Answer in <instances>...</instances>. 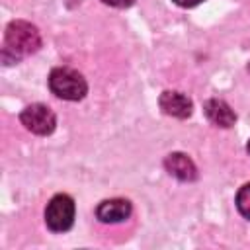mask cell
Segmentation results:
<instances>
[{
  "mask_svg": "<svg viewBox=\"0 0 250 250\" xmlns=\"http://www.w3.org/2000/svg\"><path fill=\"white\" fill-rule=\"evenodd\" d=\"M4 55L12 53L14 59H21L25 55L35 53L41 47V35L37 31L35 25H31L29 21L23 20H16L12 23H8L6 27V35H4Z\"/></svg>",
  "mask_w": 250,
  "mask_h": 250,
  "instance_id": "obj_1",
  "label": "cell"
},
{
  "mask_svg": "<svg viewBox=\"0 0 250 250\" xmlns=\"http://www.w3.org/2000/svg\"><path fill=\"white\" fill-rule=\"evenodd\" d=\"M49 88L55 96L68 100V102H78L86 96L88 84L84 76L68 66H57L49 74Z\"/></svg>",
  "mask_w": 250,
  "mask_h": 250,
  "instance_id": "obj_2",
  "label": "cell"
},
{
  "mask_svg": "<svg viewBox=\"0 0 250 250\" xmlns=\"http://www.w3.org/2000/svg\"><path fill=\"white\" fill-rule=\"evenodd\" d=\"M45 223L53 232H64L74 223V201L66 193L51 197L45 209Z\"/></svg>",
  "mask_w": 250,
  "mask_h": 250,
  "instance_id": "obj_3",
  "label": "cell"
},
{
  "mask_svg": "<svg viewBox=\"0 0 250 250\" xmlns=\"http://www.w3.org/2000/svg\"><path fill=\"white\" fill-rule=\"evenodd\" d=\"M21 125L35 135H51L57 127L55 113L45 104H31L20 113Z\"/></svg>",
  "mask_w": 250,
  "mask_h": 250,
  "instance_id": "obj_4",
  "label": "cell"
},
{
  "mask_svg": "<svg viewBox=\"0 0 250 250\" xmlns=\"http://www.w3.org/2000/svg\"><path fill=\"white\" fill-rule=\"evenodd\" d=\"M160 109L166 113V115H172V117H178V119H186L191 115V100L182 94V92H174V90H166L162 92L160 100Z\"/></svg>",
  "mask_w": 250,
  "mask_h": 250,
  "instance_id": "obj_5",
  "label": "cell"
},
{
  "mask_svg": "<svg viewBox=\"0 0 250 250\" xmlns=\"http://www.w3.org/2000/svg\"><path fill=\"white\" fill-rule=\"evenodd\" d=\"M96 215L102 223H121L131 215V203L121 197L105 199L98 205Z\"/></svg>",
  "mask_w": 250,
  "mask_h": 250,
  "instance_id": "obj_6",
  "label": "cell"
},
{
  "mask_svg": "<svg viewBox=\"0 0 250 250\" xmlns=\"http://www.w3.org/2000/svg\"><path fill=\"white\" fill-rule=\"evenodd\" d=\"M203 111H205L207 119L217 127H230L236 121V115L230 109V105L227 102H223V100H217V98L207 100L203 104Z\"/></svg>",
  "mask_w": 250,
  "mask_h": 250,
  "instance_id": "obj_7",
  "label": "cell"
},
{
  "mask_svg": "<svg viewBox=\"0 0 250 250\" xmlns=\"http://www.w3.org/2000/svg\"><path fill=\"white\" fill-rule=\"evenodd\" d=\"M164 166H166V170H168L174 178H178V180H182V182H191V180H195V176H197L195 164L191 162V158H188V156L182 154V152H172V154H168L166 160H164Z\"/></svg>",
  "mask_w": 250,
  "mask_h": 250,
  "instance_id": "obj_8",
  "label": "cell"
},
{
  "mask_svg": "<svg viewBox=\"0 0 250 250\" xmlns=\"http://www.w3.org/2000/svg\"><path fill=\"white\" fill-rule=\"evenodd\" d=\"M236 207H238L240 215L250 219V184H244L238 189V193H236Z\"/></svg>",
  "mask_w": 250,
  "mask_h": 250,
  "instance_id": "obj_9",
  "label": "cell"
},
{
  "mask_svg": "<svg viewBox=\"0 0 250 250\" xmlns=\"http://www.w3.org/2000/svg\"><path fill=\"white\" fill-rule=\"evenodd\" d=\"M102 2L107 6H113V8H129L135 0H102Z\"/></svg>",
  "mask_w": 250,
  "mask_h": 250,
  "instance_id": "obj_10",
  "label": "cell"
},
{
  "mask_svg": "<svg viewBox=\"0 0 250 250\" xmlns=\"http://www.w3.org/2000/svg\"><path fill=\"white\" fill-rule=\"evenodd\" d=\"M178 6H182V8H193V6H197V4H201L203 0H174Z\"/></svg>",
  "mask_w": 250,
  "mask_h": 250,
  "instance_id": "obj_11",
  "label": "cell"
},
{
  "mask_svg": "<svg viewBox=\"0 0 250 250\" xmlns=\"http://www.w3.org/2000/svg\"><path fill=\"white\" fill-rule=\"evenodd\" d=\"M246 150L250 152V139H248V145H246Z\"/></svg>",
  "mask_w": 250,
  "mask_h": 250,
  "instance_id": "obj_12",
  "label": "cell"
},
{
  "mask_svg": "<svg viewBox=\"0 0 250 250\" xmlns=\"http://www.w3.org/2000/svg\"><path fill=\"white\" fill-rule=\"evenodd\" d=\"M248 72H250V64H248Z\"/></svg>",
  "mask_w": 250,
  "mask_h": 250,
  "instance_id": "obj_13",
  "label": "cell"
}]
</instances>
